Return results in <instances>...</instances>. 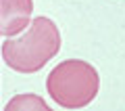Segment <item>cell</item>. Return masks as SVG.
<instances>
[{
	"instance_id": "cell-1",
	"label": "cell",
	"mask_w": 125,
	"mask_h": 111,
	"mask_svg": "<svg viewBox=\"0 0 125 111\" xmlns=\"http://www.w3.org/2000/svg\"><path fill=\"white\" fill-rule=\"evenodd\" d=\"M61 50V31L48 17H36L19 38L2 42V61L17 73H36Z\"/></svg>"
},
{
	"instance_id": "cell-2",
	"label": "cell",
	"mask_w": 125,
	"mask_h": 111,
	"mask_svg": "<svg viewBox=\"0 0 125 111\" xmlns=\"http://www.w3.org/2000/svg\"><path fill=\"white\" fill-rule=\"evenodd\" d=\"M46 90L56 105L65 109H83L100 90V73L88 61L67 59L48 73Z\"/></svg>"
},
{
	"instance_id": "cell-3",
	"label": "cell",
	"mask_w": 125,
	"mask_h": 111,
	"mask_svg": "<svg viewBox=\"0 0 125 111\" xmlns=\"http://www.w3.org/2000/svg\"><path fill=\"white\" fill-rule=\"evenodd\" d=\"M33 0H0V34L4 38L17 36L31 25Z\"/></svg>"
},
{
	"instance_id": "cell-4",
	"label": "cell",
	"mask_w": 125,
	"mask_h": 111,
	"mask_svg": "<svg viewBox=\"0 0 125 111\" xmlns=\"http://www.w3.org/2000/svg\"><path fill=\"white\" fill-rule=\"evenodd\" d=\"M4 111H54L40 94H17L6 103Z\"/></svg>"
}]
</instances>
